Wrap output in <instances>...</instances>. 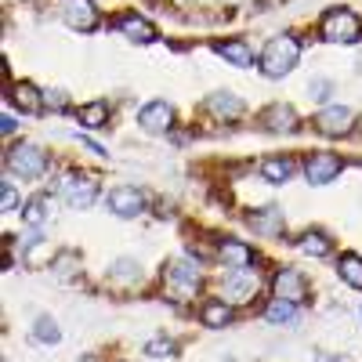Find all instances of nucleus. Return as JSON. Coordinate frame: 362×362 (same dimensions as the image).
<instances>
[{"label": "nucleus", "mask_w": 362, "mask_h": 362, "mask_svg": "<svg viewBox=\"0 0 362 362\" xmlns=\"http://www.w3.org/2000/svg\"><path fill=\"white\" fill-rule=\"evenodd\" d=\"M261 73L268 80H283L286 73H293V66L300 62V40L293 33H279V37H272L261 51Z\"/></svg>", "instance_id": "nucleus-1"}, {"label": "nucleus", "mask_w": 362, "mask_h": 362, "mask_svg": "<svg viewBox=\"0 0 362 362\" xmlns=\"http://www.w3.org/2000/svg\"><path fill=\"white\" fill-rule=\"evenodd\" d=\"M4 167H8V174H15V177L33 181V177H44V174H47L51 156L44 153L37 141H15V145L8 148V156H4Z\"/></svg>", "instance_id": "nucleus-2"}, {"label": "nucleus", "mask_w": 362, "mask_h": 362, "mask_svg": "<svg viewBox=\"0 0 362 362\" xmlns=\"http://www.w3.org/2000/svg\"><path fill=\"white\" fill-rule=\"evenodd\" d=\"M319 37L326 44H358L362 40V18L348 8H329L319 22Z\"/></svg>", "instance_id": "nucleus-3"}, {"label": "nucleus", "mask_w": 362, "mask_h": 362, "mask_svg": "<svg viewBox=\"0 0 362 362\" xmlns=\"http://www.w3.org/2000/svg\"><path fill=\"white\" fill-rule=\"evenodd\" d=\"M58 199H62L66 206H73V210H87L98 199V177L87 174V170L62 174V181H58Z\"/></svg>", "instance_id": "nucleus-4"}, {"label": "nucleus", "mask_w": 362, "mask_h": 362, "mask_svg": "<svg viewBox=\"0 0 362 362\" xmlns=\"http://www.w3.org/2000/svg\"><path fill=\"white\" fill-rule=\"evenodd\" d=\"M261 293V272L257 268H232L221 279V297L232 308H243Z\"/></svg>", "instance_id": "nucleus-5"}, {"label": "nucleus", "mask_w": 362, "mask_h": 362, "mask_svg": "<svg viewBox=\"0 0 362 362\" xmlns=\"http://www.w3.org/2000/svg\"><path fill=\"white\" fill-rule=\"evenodd\" d=\"M167 290L177 297V300H192L196 293H199V286H203V268H199V261L192 264V261H174L170 268H167Z\"/></svg>", "instance_id": "nucleus-6"}, {"label": "nucleus", "mask_w": 362, "mask_h": 362, "mask_svg": "<svg viewBox=\"0 0 362 362\" xmlns=\"http://www.w3.org/2000/svg\"><path fill=\"white\" fill-rule=\"evenodd\" d=\"M300 170H305L308 185H329V181H337L341 170H344V160L337 153H329V148H315L300 160Z\"/></svg>", "instance_id": "nucleus-7"}, {"label": "nucleus", "mask_w": 362, "mask_h": 362, "mask_svg": "<svg viewBox=\"0 0 362 362\" xmlns=\"http://www.w3.org/2000/svg\"><path fill=\"white\" fill-rule=\"evenodd\" d=\"M308 293H312V286H308V276L300 268H290V264L276 268V276H272V297H283L290 305H305Z\"/></svg>", "instance_id": "nucleus-8"}, {"label": "nucleus", "mask_w": 362, "mask_h": 362, "mask_svg": "<svg viewBox=\"0 0 362 362\" xmlns=\"http://www.w3.org/2000/svg\"><path fill=\"white\" fill-rule=\"evenodd\" d=\"M312 124L322 138H348L355 131V109L351 105H326L315 112Z\"/></svg>", "instance_id": "nucleus-9"}, {"label": "nucleus", "mask_w": 362, "mask_h": 362, "mask_svg": "<svg viewBox=\"0 0 362 362\" xmlns=\"http://www.w3.org/2000/svg\"><path fill=\"white\" fill-rule=\"evenodd\" d=\"M62 18H66L69 29H80V33H95L102 25L95 0H62Z\"/></svg>", "instance_id": "nucleus-10"}, {"label": "nucleus", "mask_w": 362, "mask_h": 362, "mask_svg": "<svg viewBox=\"0 0 362 362\" xmlns=\"http://www.w3.org/2000/svg\"><path fill=\"white\" fill-rule=\"evenodd\" d=\"M105 206L112 210L116 218H138L145 210V192L134 189V185H116V189H109Z\"/></svg>", "instance_id": "nucleus-11"}, {"label": "nucleus", "mask_w": 362, "mask_h": 362, "mask_svg": "<svg viewBox=\"0 0 362 362\" xmlns=\"http://www.w3.org/2000/svg\"><path fill=\"white\" fill-rule=\"evenodd\" d=\"M138 127L148 131V134H167L174 127V105L156 98V102H148L138 109Z\"/></svg>", "instance_id": "nucleus-12"}, {"label": "nucleus", "mask_w": 362, "mask_h": 362, "mask_svg": "<svg viewBox=\"0 0 362 362\" xmlns=\"http://www.w3.org/2000/svg\"><path fill=\"white\" fill-rule=\"evenodd\" d=\"M254 247L243 239H218V261L232 272V268H254Z\"/></svg>", "instance_id": "nucleus-13"}, {"label": "nucleus", "mask_w": 362, "mask_h": 362, "mask_svg": "<svg viewBox=\"0 0 362 362\" xmlns=\"http://www.w3.org/2000/svg\"><path fill=\"white\" fill-rule=\"evenodd\" d=\"M247 225L264 239H279L283 228H286V218H283L279 206H261V210H254V214H247Z\"/></svg>", "instance_id": "nucleus-14"}, {"label": "nucleus", "mask_w": 362, "mask_h": 362, "mask_svg": "<svg viewBox=\"0 0 362 362\" xmlns=\"http://www.w3.org/2000/svg\"><path fill=\"white\" fill-rule=\"evenodd\" d=\"M112 29L119 37H127V40H134V44H153L156 40V25L153 22H145L141 15H119L116 22H112Z\"/></svg>", "instance_id": "nucleus-15"}, {"label": "nucleus", "mask_w": 362, "mask_h": 362, "mask_svg": "<svg viewBox=\"0 0 362 362\" xmlns=\"http://www.w3.org/2000/svg\"><path fill=\"white\" fill-rule=\"evenodd\" d=\"M214 54L225 58L228 66L235 69H250L254 66V47L243 37H232V40H214Z\"/></svg>", "instance_id": "nucleus-16"}, {"label": "nucleus", "mask_w": 362, "mask_h": 362, "mask_svg": "<svg viewBox=\"0 0 362 362\" xmlns=\"http://www.w3.org/2000/svg\"><path fill=\"white\" fill-rule=\"evenodd\" d=\"M8 102L15 105V109H22L25 116H40L47 105H44V95L29 83V80H18V83H11V95H8Z\"/></svg>", "instance_id": "nucleus-17"}, {"label": "nucleus", "mask_w": 362, "mask_h": 362, "mask_svg": "<svg viewBox=\"0 0 362 362\" xmlns=\"http://www.w3.org/2000/svg\"><path fill=\"white\" fill-rule=\"evenodd\" d=\"M261 124L272 131V134H293L300 124H297V112H293V105H283V102H276V105H268L264 112H261Z\"/></svg>", "instance_id": "nucleus-18"}, {"label": "nucleus", "mask_w": 362, "mask_h": 362, "mask_svg": "<svg viewBox=\"0 0 362 362\" xmlns=\"http://www.w3.org/2000/svg\"><path fill=\"white\" fill-rule=\"evenodd\" d=\"M232 319H235V308L225 297H210L199 305V322L210 326V329H225V326H232Z\"/></svg>", "instance_id": "nucleus-19"}, {"label": "nucleus", "mask_w": 362, "mask_h": 362, "mask_svg": "<svg viewBox=\"0 0 362 362\" xmlns=\"http://www.w3.org/2000/svg\"><path fill=\"white\" fill-rule=\"evenodd\" d=\"M203 109L210 116H218V119H239L247 105H243V98H239V95H232V90H218V95H210L203 102Z\"/></svg>", "instance_id": "nucleus-20"}, {"label": "nucleus", "mask_w": 362, "mask_h": 362, "mask_svg": "<svg viewBox=\"0 0 362 362\" xmlns=\"http://www.w3.org/2000/svg\"><path fill=\"white\" fill-rule=\"evenodd\" d=\"M293 174H297V163L290 156H268L261 163V177L268 181V185H286Z\"/></svg>", "instance_id": "nucleus-21"}, {"label": "nucleus", "mask_w": 362, "mask_h": 362, "mask_svg": "<svg viewBox=\"0 0 362 362\" xmlns=\"http://www.w3.org/2000/svg\"><path fill=\"white\" fill-rule=\"evenodd\" d=\"M76 119L87 127V131H102L109 127V102H87L76 109Z\"/></svg>", "instance_id": "nucleus-22"}, {"label": "nucleus", "mask_w": 362, "mask_h": 362, "mask_svg": "<svg viewBox=\"0 0 362 362\" xmlns=\"http://www.w3.org/2000/svg\"><path fill=\"white\" fill-rule=\"evenodd\" d=\"M47 218H51V196H44V192L33 196V199L22 206V221H25L29 228H40Z\"/></svg>", "instance_id": "nucleus-23"}, {"label": "nucleus", "mask_w": 362, "mask_h": 362, "mask_svg": "<svg viewBox=\"0 0 362 362\" xmlns=\"http://www.w3.org/2000/svg\"><path fill=\"white\" fill-rule=\"evenodd\" d=\"M297 250L308 254V257H329L334 254V243L326 239V232H305L297 239Z\"/></svg>", "instance_id": "nucleus-24"}, {"label": "nucleus", "mask_w": 362, "mask_h": 362, "mask_svg": "<svg viewBox=\"0 0 362 362\" xmlns=\"http://www.w3.org/2000/svg\"><path fill=\"white\" fill-rule=\"evenodd\" d=\"M297 315H300V305H290V300H283V297H272L268 305H264V319H268V322H276V326L293 322Z\"/></svg>", "instance_id": "nucleus-25"}, {"label": "nucleus", "mask_w": 362, "mask_h": 362, "mask_svg": "<svg viewBox=\"0 0 362 362\" xmlns=\"http://www.w3.org/2000/svg\"><path fill=\"white\" fill-rule=\"evenodd\" d=\"M337 276H341L348 286L362 290V257H358V254H341V257H337Z\"/></svg>", "instance_id": "nucleus-26"}, {"label": "nucleus", "mask_w": 362, "mask_h": 362, "mask_svg": "<svg viewBox=\"0 0 362 362\" xmlns=\"http://www.w3.org/2000/svg\"><path fill=\"white\" fill-rule=\"evenodd\" d=\"M109 279L112 283H138L141 279V264L134 257H116L109 264Z\"/></svg>", "instance_id": "nucleus-27"}, {"label": "nucleus", "mask_w": 362, "mask_h": 362, "mask_svg": "<svg viewBox=\"0 0 362 362\" xmlns=\"http://www.w3.org/2000/svg\"><path fill=\"white\" fill-rule=\"evenodd\" d=\"M33 341L37 344H58V341H62V326H58L54 315H40L33 322Z\"/></svg>", "instance_id": "nucleus-28"}, {"label": "nucleus", "mask_w": 362, "mask_h": 362, "mask_svg": "<svg viewBox=\"0 0 362 362\" xmlns=\"http://www.w3.org/2000/svg\"><path fill=\"white\" fill-rule=\"evenodd\" d=\"M51 268H54V276H62V279H73L76 272H80V254L76 250H62L54 261H51Z\"/></svg>", "instance_id": "nucleus-29"}, {"label": "nucleus", "mask_w": 362, "mask_h": 362, "mask_svg": "<svg viewBox=\"0 0 362 362\" xmlns=\"http://www.w3.org/2000/svg\"><path fill=\"white\" fill-rule=\"evenodd\" d=\"M177 351V344L174 341H167V337H153L145 344V355H153V358H170Z\"/></svg>", "instance_id": "nucleus-30"}, {"label": "nucleus", "mask_w": 362, "mask_h": 362, "mask_svg": "<svg viewBox=\"0 0 362 362\" xmlns=\"http://www.w3.org/2000/svg\"><path fill=\"white\" fill-rule=\"evenodd\" d=\"M308 95H312L315 102H326L329 95H334V83L322 80V76H315V80H308Z\"/></svg>", "instance_id": "nucleus-31"}, {"label": "nucleus", "mask_w": 362, "mask_h": 362, "mask_svg": "<svg viewBox=\"0 0 362 362\" xmlns=\"http://www.w3.org/2000/svg\"><path fill=\"white\" fill-rule=\"evenodd\" d=\"M15 206H18V192H15L11 181H4V185H0V210H4V214H11Z\"/></svg>", "instance_id": "nucleus-32"}, {"label": "nucleus", "mask_w": 362, "mask_h": 362, "mask_svg": "<svg viewBox=\"0 0 362 362\" xmlns=\"http://www.w3.org/2000/svg\"><path fill=\"white\" fill-rule=\"evenodd\" d=\"M44 105L54 109V112H62V109H69V95H66V90H47V95H44Z\"/></svg>", "instance_id": "nucleus-33"}, {"label": "nucleus", "mask_w": 362, "mask_h": 362, "mask_svg": "<svg viewBox=\"0 0 362 362\" xmlns=\"http://www.w3.org/2000/svg\"><path fill=\"white\" fill-rule=\"evenodd\" d=\"M0 131H4V134H8V138H11V134H15V131H18V119H15V116H11V112H4V116H0Z\"/></svg>", "instance_id": "nucleus-34"}, {"label": "nucleus", "mask_w": 362, "mask_h": 362, "mask_svg": "<svg viewBox=\"0 0 362 362\" xmlns=\"http://www.w3.org/2000/svg\"><path fill=\"white\" fill-rule=\"evenodd\" d=\"M315 362H348V358H344V355H329V351H322Z\"/></svg>", "instance_id": "nucleus-35"}, {"label": "nucleus", "mask_w": 362, "mask_h": 362, "mask_svg": "<svg viewBox=\"0 0 362 362\" xmlns=\"http://www.w3.org/2000/svg\"><path fill=\"white\" fill-rule=\"evenodd\" d=\"M358 315H362V312H358Z\"/></svg>", "instance_id": "nucleus-36"}]
</instances>
